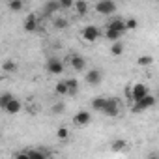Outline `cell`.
<instances>
[{
  "instance_id": "cell-1",
  "label": "cell",
  "mask_w": 159,
  "mask_h": 159,
  "mask_svg": "<svg viewBox=\"0 0 159 159\" xmlns=\"http://www.w3.org/2000/svg\"><path fill=\"white\" fill-rule=\"evenodd\" d=\"M129 96H131L133 103H139V101H142L146 96H150V92H148V86H146V84L135 83V84L131 86V90H129Z\"/></svg>"
},
{
  "instance_id": "cell-2",
  "label": "cell",
  "mask_w": 159,
  "mask_h": 159,
  "mask_svg": "<svg viewBox=\"0 0 159 159\" xmlns=\"http://www.w3.org/2000/svg\"><path fill=\"white\" fill-rule=\"evenodd\" d=\"M96 11L101 15H112V13H116V4L112 0H99L96 4Z\"/></svg>"
},
{
  "instance_id": "cell-3",
  "label": "cell",
  "mask_w": 159,
  "mask_h": 159,
  "mask_svg": "<svg viewBox=\"0 0 159 159\" xmlns=\"http://www.w3.org/2000/svg\"><path fill=\"white\" fill-rule=\"evenodd\" d=\"M99 28L98 26H94V25H88V26H84V30H83V39L84 41H88V43H94V41H98L99 39Z\"/></svg>"
},
{
  "instance_id": "cell-4",
  "label": "cell",
  "mask_w": 159,
  "mask_h": 159,
  "mask_svg": "<svg viewBox=\"0 0 159 159\" xmlns=\"http://www.w3.org/2000/svg\"><path fill=\"white\" fill-rule=\"evenodd\" d=\"M45 69H47L51 75H62V73H64V64H62L60 58H49Z\"/></svg>"
},
{
  "instance_id": "cell-5",
  "label": "cell",
  "mask_w": 159,
  "mask_h": 159,
  "mask_svg": "<svg viewBox=\"0 0 159 159\" xmlns=\"http://www.w3.org/2000/svg\"><path fill=\"white\" fill-rule=\"evenodd\" d=\"M103 114L109 116V118L118 116V114H120V103H118V99H114V98L107 99V105H105V109H103Z\"/></svg>"
},
{
  "instance_id": "cell-6",
  "label": "cell",
  "mask_w": 159,
  "mask_h": 159,
  "mask_svg": "<svg viewBox=\"0 0 159 159\" xmlns=\"http://www.w3.org/2000/svg\"><path fill=\"white\" fill-rule=\"evenodd\" d=\"M153 105H155V98H153V96H146L142 101H139V103L133 105V111H135V112H142V111H146V109H152Z\"/></svg>"
},
{
  "instance_id": "cell-7",
  "label": "cell",
  "mask_w": 159,
  "mask_h": 159,
  "mask_svg": "<svg viewBox=\"0 0 159 159\" xmlns=\"http://www.w3.org/2000/svg\"><path fill=\"white\" fill-rule=\"evenodd\" d=\"M73 122H75V125L84 127V125H88V124L92 122V116H90L88 111H79V112L73 116Z\"/></svg>"
},
{
  "instance_id": "cell-8",
  "label": "cell",
  "mask_w": 159,
  "mask_h": 159,
  "mask_svg": "<svg viewBox=\"0 0 159 159\" xmlns=\"http://www.w3.org/2000/svg\"><path fill=\"white\" fill-rule=\"evenodd\" d=\"M69 64H71V67H73L75 71H84V67H86V60H84L81 54H71Z\"/></svg>"
},
{
  "instance_id": "cell-9",
  "label": "cell",
  "mask_w": 159,
  "mask_h": 159,
  "mask_svg": "<svg viewBox=\"0 0 159 159\" xmlns=\"http://www.w3.org/2000/svg\"><path fill=\"white\" fill-rule=\"evenodd\" d=\"M60 10H62V4L56 2V0H49V2H45V6H43V13L45 15H56Z\"/></svg>"
},
{
  "instance_id": "cell-10",
  "label": "cell",
  "mask_w": 159,
  "mask_h": 159,
  "mask_svg": "<svg viewBox=\"0 0 159 159\" xmlns=\"http://www.w3.org/2000/svg\"><path fill=\"white\" fill-rule=\"evenodd\" d=\"M86 83L88 84H92V86H96V84H99L101 83V79H103V75H101V71L99 69H90L88 73H86Z\"/></svg>"
},
{
  "instance_id": "cell-11",
  "label": "cell",
  "mask_w": 159,
  "mask_h": 159,
  "mask_svg": "<svg viewBox=\"0 0 159 159\" xmlns=\"http://www.w3.org/2000/svg\"><path fill=\"white\" fill-rule=\"evenodd\" d=\"M23 26H25V30H26V32H36V30H38V17H36L34 13L26 15V19H25V23H23Z\"/></svg>"
},
{
  "instance_id": "cell-12",
  "label": "cell",
  "mask_w": 159,
  "mask_h": 159,
  "mask_svg": "<svg viewBox=\"0 0 159 159\" xmlns=\"http://www.w3.org/2000/svg\"><path fill=\"white\" fill-rule=\"evenodd\" d=\"M107 28H111V30H116V32H120V34L127 32V28H125V21H124V19H114V21H111Z\"/></svg>"
},
{
  "instance_id": "cell-13",
  "label": "cell",
  "mask_w": 159,
  "mask_h": 159,
  "mask_svg": "<svg viewBox=\"0 0 159 159\" xmlns=\"http://www.w3.org/2000/svg\"><path fill=\"white\" fill-rule=\"evenodd\" d=\"M111 150H112V152H116V153L125 152V150H127V142H125L124 139H116V140H112V142H111Z\"/></svg>"
},
{
  "instance_id": "cell-14",
  "label": "cell",
  "mask_w": 159,
  "mask_h": 159,
  "mask_svg": "<svg viewBox=\"0 0 159 159\" xmlns=\"http://www.w3.org/2000/svg\"><path fill=\"white\" fill-rule=\"evenodd\" d=\"M73 10H75L77 15H86V13H88V4L83 2V0H77L75 6H73Z\"/></svg>"
},
{
  "instance_id": "cell-15",
  "label": "cell",
  "mask_w": 159,
  "mask_h": 159,
  "mask_svg": "<svg viewBox=\"0 0 159 159\" xmlns=\"http://www.w3.org/2000/svg\"><path fill=\"white\" fill-rule=\"evenodd\" d=\"M92 109L94 111H99V112H103V109H105V105H107V98H96V99H92Z\"/></svg>"
},
{
  "instance_id": "cell-16",
  "label": "cell",
  "mask_w": 159,
  "mask_h": 159,
  "mask_svg": "<svg viewBox=\"0 0 159 159\" xmlns=\"http://www.w3.org/2000/svg\"><path fill=\"white\" fill-rule=\"evenodd\" d=\"M137 64H139L140 67H148V66L153 64V56H152V54H142V56L137 58Z\"/></svg>"
},
{
  "instance_id": "cell-17",
  "label": "cell",
  "mask_w": 159,
  "mask_h": 159,
  "mask_svg": "<svg viewBox=\"0 0 159 159\" xmlns=\"http://www.w3.org/2000/svg\"><path fill=\"white\" fill-rule=\"evenodd\" d=\"M54 92H56L58 96H66V94H69L67 81H58V83H56V86H54Z\"/></svg>"
},
{
  "instance_id": "cell-18",
  "label": "cell",
  "mask_w": 159,
  "mask_h": 159,
  "mask_svg": "<svg viewBox=\"0 0 159 159\" xmlns=\"http://www.w3.org/2000/svg\"><path fill=\"white\" fill-rule=\"evenodd\" d=\"M105 38H107L109 41H112V43H118V41H120V38H122V34H120V32H116V30L107 28V30H105Z\"/></svg>"
},
{
  "instance_id": "cell-19",
  "label": "cell",
  "mask_w": 159,
  "mask_h": 159,
  "mask_svg": "<svg viewBox=\"0 0 159 159\" xmlns=\"http://www.w3.org/2000/svg\"><path fill=\"white\" fill-rule=\"evenodd\" d=\"M21 107H23L21 101H19V99H13V101L6 107V112H8V114H17V112L21 111Z\"/></svg>"
},
{
  "instance_id": "cell-20",
  "label": "cell",
  "mask_w": 159,
  "mask_h": 159,
  "mask_svg": "<svg viewBox=\"0 0 159 159\" xmlns=\"http://www.w3.org/2000/svg\"><path fill=\"white\" fill-rule=\"evenodd\" d=\"M13 99H15V98H13V96H11L10 92H6V94H2V96H0V107H2V109L6 111V107H8V105H10V103L13 101Z\"/></svg>"
},
{
  "instance_id": "cell-21",
  "label": "cell",
  "mask_w": 159,
  "mask_h": 159,
  "mask_svg": "<svg viewBox=\"0 0 159 159\" xmlns=\"http://www.w3.org/2000/svg\"><path fill=\"white\" fill-rule=\"evenodd\" d=\"M52 25H54V28H58V30H64V28H67V19L66 17H54V21H52Z\"/></svg>"
},
{
  "instance_id": "cell-22",
  "label": "cell",
  "mask_w": 159,
  "mask_h": 159,
  "mask_svg": "<svg viewBox=\"0 0 159 159\" xmlns=\"http://www.w3.org/2000/svg\"><path fill=\"white\" fill-rule=\"evenodd\" d=\"M111 54H112V56H122V54H124V45H122V41L111 45Z\"/></svg>"
},
{
  "instance_id": "cell-23",
  "label": "cell",
  "mask_w": 159,
  "mask_h": 159,
  "mask_svg": "<svg viewBox=\"0 0 159 159\" xmlns=\"http://www.w3.org/2000/svg\"><path fill=\"white\" fill-rule=\"evenodd\" d=\"M8 8H10L11 11H21V10L25 8V4L21 2V0H10V2H8Z\"/></svg>"
},
{
  "instance_id": "cell-24",
  "label": "cell",
  "mask_w": 159,
  "mask_h": 159,
  "mask_svg": "<svg viewBox=\"0 0 159 159\" xmlns=\"http://www.w3.org/2000/svg\"><path fill=\"white\" fill-rule=\"evenodd\" d=\"M66 81H67L69 94H77V90H79V81H77V79H66Z\"/></svg>"
},
{
  "instance_id": "cell-25",
  "label": "cell",
  "mask_w": 159,
  "mask_h": 159,
  "mask_svg": "<svg viewBox=\"0 0 159 159\" xmlns=\"http://www.w3.org/2000/svg\"><path fill=\"white\" fill-rule=\"evenodd\" d=\"M28 152V155H30V159H49L41 150H26Z\"/></svg>"
},
{
  "instance_id": "cell-26",
  "label": "cell",
  "mask_w": 159,
  "mask_h": 159,
  "mask_svg": "<svg viewBox=\"0 0 159 159\" xmlns=\"http://www.w3.org/2000/svg\"><path fill=\"white\" fill-rule=\"evenodd\" d=\"M2 69H4V71H17V64H15L13 60H6V62L2 64Z\"/></svg>"
},
{
  "instance_id": "cell-27",
  "label": "cell",
  "mask_w": 159,
  "mask_h": 159,
  "mask_svg": "<svg viewBox=\"0 0 159 159\" xmlns=\"http://www.w3.org/2000/svg\"><path fill=\"white\" fill-rule=\"evenodd\" d=\"M56 137H58L60 140H66V139L69 137V129H67V127H58V129H56Z\"/></svg>"
},
{
  "instance_id": "cell-28",
  "label": "cell",
  "mask_w": 159,
  "mask_h": 159,
  "mask_svg": "<svg viewBox=\"0 0 159 159\" xmlns=\"http://www.w3.org/2000/svg\"><path fill=\"white\" fill-rule=\"evenodd\" d=\"M137 26H139V21H137V19L131 17V19L125 21V28H127V30H137Z\"/></svg>"
},
{
  "instance_id": "cell-29",
  "label": "cell",
  "mask_w": 159,
  "mask_h": 159,
  "mask_svg": "<svg viewBox=\"0 0 159 159\" xmlns=\"http://www.w3.org/2000/svg\"><path fill=\"white\" fill-rule=\"evenodd\" d=\"M52 112H54V114H58V112H64V103H54V107H52Z\"/></svg>"
},
{
  "instance_id": "cell-30",
  "label": "cell",
  "mask_w": 159,
  "mask_h": 159,
  "mask_svg": "<svg viewBox=\"0 0 159 159\" xmlns=\"http://www.w3.org/2000/svg\"><path fill=\"white\" fill-rule=\"evenodd\" d=\"M13 159H30V155H28V152H26V150H23V152H19Z\"/></svg>"
},
{
  "instance_id": "cell-31",
  "label": "cell",
  "mask_w": 159,
  "mask_h": 159,
  "mask_svg": "<svg viewBox=\"0 0 159 159\" xmlns=\"http://www.w3.org/2000/svg\"><path fill=\"white\" fill-rule=\"evenodd\" d=\"M62 10H67V8H73L75 6V2H71V0H62Z\"/></svg>"
},
{
  "instance_id": "cell-32",
  "label": "cell",
  "mask_w": 159,
  "mask_h": 159,
  "mask_svg": "<svg viewBox=\"0 0 159 159\" xmlns=\"http://www.w3.org/2000/svg\"><path fill=\"white\" fill-rule=\"evenodd\" d=\"M148 159H159V157H157V155H152V157H148Z\"/></svg>"
},
{
  "instance_id": "cell-33",
  "label": "cell",
  "mask_w": 159,
  "mask_h": 159,
  "mask_svg": "<svg viewBox=\"0 0 159 159\" xmlns=\"http://www.w3.org/2000/svg\"><path fill=\"white\" fill-rule=\"evenodd\" d=\"M157 94H159V90H157Z\"/></svg>"
}]
</instances>
